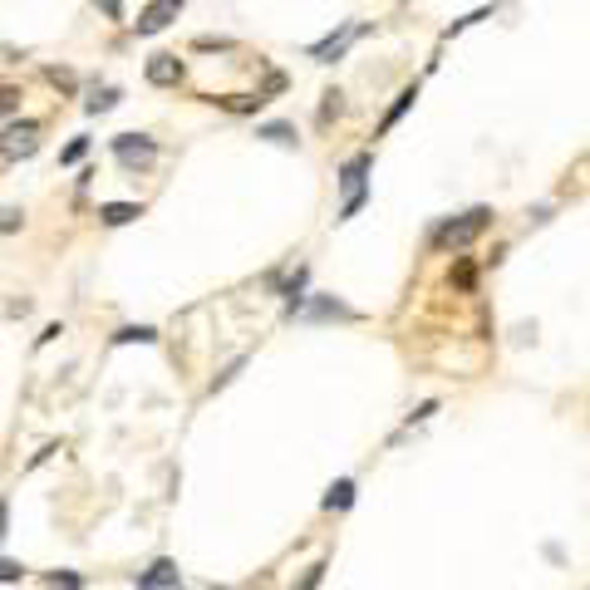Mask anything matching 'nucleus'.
Instances as JSON below:
<instances>
[{
	"label": "nucleus",
	"instance_id": "aec40b11",
	"mask_svg": "<svg viewBox=\"0 0 590 590\" xmlns=\"http://www.w3.org/2000/svg\"><path fill=\"white\" fill-rule=\"evenodd\" d=\"M20 581H25V566H20V561H5V556H0V586H20Z\"/></svg>",
	"mask_w": 590,
	"mask_h": 590
},
{
	"label": "nucleus",
	"instance_id": "4be33fe9",
	"mask_svg": "<svg viewBox=\"0 0 590 590\" xmlns=\"http://www.w3.org/2000/svg\"><path fill=\"white\" fill-rule=\"evenodd\" d=\"M241 369H246V354H241V359H232V364H227V369H222V374L212 379V394H217V389H227V384H232V379L241 374Z\"/></svg>",
	"mask_w": 590,
	"mask_h": 590
},
{
	"label": "nucleus",
	"instance_id": "412c9836",
	"mask_svg": "<svg viewBox=\"0 0 590 590\" xmlns=\"http://www.w3.org/2000/svg\"><path fill=\"white\" fill-rule=\"evenodd\" d=\"M50 590H84V576H79V571H55V576H50Z\"/></svg>",
	"mask_w": 590,
	"mask_h": 590
},
{
	"label": "nucleus",
	"instance_id": "f3484780",
	"mask_svg": "<svg viewBox=\"0 0 590 590\" xmlns=\"http://www.w3.org/2000/svg\"><path fill=\"white\" fill-rule=\"evenodd\" d=\"M453 286H458V291H472V286H477V266H472L468 256L453 266Z\"/></svg>",
	"mask_w": 590,
	"mask_h": 590
},
{
	"label": "nucleus",
	"instance_id": "2f4dec72",
	"mask_svg": "<svg viewBox=\"0 0 590 590\" xmlns=\"http://www.w3.org/2000/svg\"><path fill=\"white\" fill-rule=\"evenodd\" d=\"M207 590H227V586H207Z\"/></svg>",
	"mask_w": 590,
	"mask_h": 590
},
{
	"label": "nucleus",
	"instance_id": "bb28decb",
	"mask_svg": "<svg viewBox=\"0 0 590 590\" xmlns=\"http://www.w3.org/2000/svg\"><path fill=\"white\" fill-rule=\"evenodd\" d=\"M433 413H438V399H428V404H418V409L409 413V428H413V423H428Z\"/></svg>",
	"mask_w": 590,
	"mask_h": 590
},
{
	"label": "nucleus",
	"instance_id": "dca6fc26",
	"mask_svg": "<svg viewBox=\"0 0 590 590\" xmlns=\"http://www.w3.org/2000/svg\"><path fill=\"white\" fill-rule=\"evenodd\" d=\"M118 99H123V94H118L114 84H109V89H94V94L84 99V109H89V114H109V109H114Z\"/></svg>",
	"mask_w": 590,
	"mask_h": 590
},
{
	"label": "nucleus",
	"instance_id": "a211bd4d",
	"mask_svg": "<svg viewBox=\"0 0 590 590\" xmlns=\"http://www.w3.org/2000/svg\"><path fill=\"white\" fill-rule=\"evenodd\" d=\"M20 114V89L15 84H0V118Z\"/></svg>",
	"mask_w": 590,
	"mask_h": 590
},
{
	"label": "nucleus",
	"instance_id": "4468645a",
	"mask_svg": "<svg viewBox=\"0 0 590 590\" xmlns=\"http://www.w3.org/2000/svg\"><path fill=\"white\" fill-rule=\"evenodd\" d=\"M217 109H227V114H256L266 99L261 94H222V99H212Z\"/></svg>",
	"mask_w": 590,
	"mask_h": 590
},
{
	"label": "nucleus",
	"instance_id": "9d476101",
	"mask_svg": "<svg viewBox=\"0 0 590 590\" xmlns=\"http://www.w3.org/2000/svg\"><path fill=\"white\" fill-rule=\"evenodd\" d=\"M256 138H261V143H276V148H295V143H300L295 123H286V118H271V123H261V128H256Z\"/></svg>",
	"mask_w": 590,
	"mask_h": 590
},
{
	"label": "nucleus",
	"instance_id": "39448f33",
	"mask_svg": "<svg viewBox=\"0 0 590 590\" xmlns=\"http://www.w3.org/2000/svg\"><path fill=\"white\" fill-rule=\"evenodd\" d=\"M143 74H148V84H153V89H177V84L187 79V64H182L177 55H153Z\"/></svg>",
	"mask_w": 590,
	"mask_h": 590
},
{
	"label": "nucleus",
	"instance_id": "9b49d317",
	"mask_svg": "<svg viewBox=\"0 0 590 590\" xmlns=\"http://www.w3.org/2000/svg\"><path fill=\"white\" fill-rule=\"evenodd\" d=\"M138 217H143L138 202H104V207H99V222H104V227H128V222H138Z\"/></svg>",
	"mask_w": 590,
	"mask_h": 590
},
{
	"label": "nucleus",
	"instance_id": "f257e3e1",
	"mask_svg": "<svg viewBox=\"0 0 590 590\" xmlns=\"http://www.w3.org/2000/svg\"><path fill=\"white\" fill-rule=\"evenodd\" d=\"M492 227V207H472V212H463V217H448L443 227H433V246L438 251H463V246H472L477 236Z\"/></svg>",
	"mask_w": 590,
	"mask_h": 590
},
{
	"label": "nucleus",
	"instance_id": "7c9ffc66",
	"mask_svg": "<svg viewBox=\"0 0 590 590\" xmlns=\"http://www.w3.org/2000/svg\"><path fill=\"white\" fill-rule=\"evenodd\" d=\"M5 536H10V507L0 502V541H5Z\"/></svg>",
	"mask_w": 590,
	"mask_h": 590
},
{
	"label": "nucleus",
	"instance_id": "6ab92c4d",
	"mask_svg": "<svg viewBox=\"0 0 590 590\" xmlns=\"http://www.w3.org/2000/svg\"><path fill=\"white\" fill-rule=\"evenodd\" d=\"M256 94H261V99H276V94H286V74H281V69H271V74H266V84H261Z\"/></svg>",
	"mask_w": 590,
	"mask_h": 590
},
{
	"label": "nucleus",
	"instance_id": "f8f14e48",
	"mask_svg": "<svg viewBox=\"0 0 590 590\" xmlns=\"http://www.w3.org/2000/svg\"><path fill=\"white\" fill-rule=\"evenodd\" d=\"M320 507H325V512H350V507H354V477L330 482V492L320 497Z\"/></svg>",
	"mask_w": 590,
	"mask_h": 590
},
{
	"label": "nucleus",
	"instance_id": "20e7f679",
	"mask_svg": "<svg viewBox=\"0 0 590 590\" xmlns=\"http://www.w3.org/2000/svg\"><path fill=\"white\" fill-rule=\"evenodd\" d=\"M295 315H300L305 325H330V320H335V325H354V320H359V310H350V305L335 300V295H315V300L300 305Z\"/></svg>",
	"mask_w": 590,
	"mask_h": 590
},
{
	"label": "nucleus",
	"instance_id": "423d86ee",
	"mask_svg": "<svg viewBox=\"0 0 590 590\" xmlns=\"http://www.w3.org/2000/svg\"><path fill=\"white\" fill-rule=\"evenodd\" d=\"M173 15H177L173 0H153V5H148V10L133 20V30H138V35H163V30L173 25Z\"/></svg>",
	"mask_w": 590,
	"mask_h": 590
},
{
	"label": "nucleus",
	"instance_id": "473e14b6",
	"mask_svg": "<svg viewBox=\"0 0 590 590\" xmlns=\"http://www.w3.org/2000/svg\"><path fill=\"white\" fill-rule=\"evenodd\" d=\"M173 5H182V0H173Z\"/></svg>",
	"mask_w": 590,
	"mask_h": 590
},
{
	"label": "nucleus",
	"instance_id": "ddd939ff",
	"mask_svg": "<svg viewBox=\"0 0 590 590\" xmlns=\"http://www.w3.org/2000/svg\"><path fill=\"white\" fill-rule=\"evenodd\" d=\"M413 99H418V84H404V89H399V99L389 104V114L379 118V133H389V128H394L399 118L409 114V109H413Z\"/></svg>",
	"mask_w": 590,
	"mask_h": 590
},
{
	"label": "nucleus",
	"instance_id": "cd10ccee",
	"mask_svg": "<svg viewBox=\"0 0 590 590\" xmlns=\"http://www.w3.org/2000/svg\"><path fill=\"white\" fill-rule=\"evenodd\" d=\"M45 79L59 84V89H74V74H69V69H45Z\"/></svg>",
	"mask_w": 590,
	"mask_h": 590
},
{
	"label": "nucleus",
	"instance_id": "c756f323",
	"mask_svg": "<svg viewBox=\"0 0 590 590\" xmlns=\"http://www.w3.org/2000/svg\"><path fill=\"white\" fill-rule=\"evenodd\" d=\"M99 10H104L109 20H123V0H99Z\"/></svg>",
	"mask_w": 590,
	"mask_h": 590
},
{
	"label": "nucleus",
	"instance_id": "7ed1b4c3",
	"mask_svg": "<svg viewBox=\"0 0 590 590\" xmlns=\"http://www.w3.org/2000/svg\"><path fill=\"white\" fill-rule=\"evenodd\" d=\"M114 158L123 173H143V168H153V158H158V143L148 138V133H118L114 138Z\"/></svg>",
	"mask_w": 590,
	"mask_h": 590
},
{
	"label": "nucleus",
	"instance_id": "5701e85b",
	"mask_svg": "<svg viewBox=\"0 0 590 590\" xmlns=\"http://www.w3.org/2000/svg\"><path fill=\"white\" fill-rule=\"evenodd\" d=\"M84 153H89V138H74V143L59 153V163H64V168H69V163H84Z\"/></svg>",
	"mask_w": 590,
	"mask_h": 590
},
{
	"label": "nucleus",
	"instance_id": "2eb2a0df",
	"mask_svg": "<svg viewBox=\"0 0 590 590\" xmlns=\"http://www.w3.org/2000/svg\"><path fill=\"white\" fill-rule=\"evenodd\" d=\"M114 345H158V330L153 325H123V330H114Z\"/></svg>",
	"mask_w": 590,
	"mask_h": 590
},
{
	"label": "nucleus",
	"instance_id": "c85d7f7f",
	"mask_svg": "<svg viewBox=\"0 0 590 590\" xmlns=\"http://www.w3.org/2000/svg\"><path fill=\"white\" fill-rule=\"evenodd\" d=\"M320 576H325V561H320V566H310V571H305V581H300L295 590H315V586H320Z\"/></svg>",
	"mask_w": 590,
	"mask_h": 590
},
{
	"label": "nucleus",
	"instance_id": "1a4fd4ad",
	"mask_svg": "<svg viewBox=\"0 0 590 590\" xmlns=\"http://www.w3.org/2000/svg\"><path fill=\"white\" fill-rule=\"evenodd\" d=\"M354 40H359V25H345L340 35H330V40H320V45H310V59H320V64H330V59H340L350 50Z\"/></svg>",
	"mask_w": 590,
	"mask_h": 590
},
{
	"label": "nucleus",
	"instance_id": "393cba45",
	"mask_svg": "<svg viewBox=\"0 0 590 590\" xmlns=\"http://www.w3.org/2000/svg\"><path fill=\"white\" fill-rule=\"evenodd\" d=\"M335 114H340V89H330V94H325V104H320V123H330Z\"/></svg>",
	"mask_w": 590,
	"mask_h": 590
},
{
	"label": "nucleus",
	"instance_id": "6e6552de",
	"mask_svg": "<svg viewBox=\"0 0 590 590\" xmlns=\"http://www.w3.org/2000/svg\"><path fill=\"white\" fill-rule=\"evenodd\" d=\"M138 590H177V561L158 556L148 571H138Z\"/></svg>",
	"mask_w": 590,
	"mask_h": 590
},
{
	"label": "nucleus",
	"instance_id": "a878e982",
	"mask_svg": "<svg viewBox=\"0 0 590 590\" xmlns=\"http://www.w3.org/2000/svg\"><path fill=\"white\" fill-rule=\"evenodd\" d=\"M192 50H236V40H212V35H202V40H192Z\"/></svg>",
	"mask_w": 590,
	"mask_h": 590
},
{
	"label": "nucleus",
	"instance_id": "f03ea898",
	"mask_svg": "<svg viewBox=\"0 0 590 590\" xmlns=\"http://www.w3.org/2000/svg\"><path fill=\"white\" fill-rule=\"evenodd\" d=\"M40 153V123L35 118H10L0 128V158L20 163V158H35Z\"/></svg>",
	"mask_w": 590,
	"mask_h": 590
},
{
	"label": "nucleus",
	"instance_id": "b1692460",
	"mask_svg": "<svg viewBox=\"0 0 590 590\" xmlns=\"http://www.w3.org/2000/svg\"><path fill=\"white\" fill-rule=\"evenodd\" d=\"M20 222H25V212H20V207H5V212H0V236H5V232H15Z\"/></svg>",
	"mask_w": 590,
	"mask_h": 590
},
{
	"label": "nucleus",
	"instance_id": "0eeeda50",
	"mask_svg": "<svg viewBox=\"0 0 590 590\" xmlns=\"http://www.w3.org/2000/svg\"><path fill=\"white\" fill-rule=\"evenodd\" d=\"M369 173H374V153H354L350 163L340 168V187H345V197H350V192H364V187H369Z\"/></svg>",
	"mask_w": 590,
	"mask_h": 590
}]
</instances>
